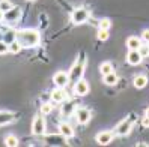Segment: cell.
Segmentation results:
<instances>
[{
  "label": "cell",
  "mask_w": 149,
  "mask_h": 147,
  "mask_svg": "<svg viewBox=\"0 0 149 147\" xmlns=\"http://www.w3.org/2000/svg\"><path fill=\"white\" fill-rule=\"evenodd\" d=\"M50 96H51V101L56 104H62L63 101H66V93H65V89H62V87L54 89Z\"/></svg>",
  "instance_id": "obj_13"
},
{
  "label": "cell",
  "mask_w": 149,
  "mask_h": 147,
  "mask_svg": "<svg viewBox=\"0 0 149 147\" xmlns=\"http://www.w3.org/2000/svg\"><path fill=\"white\" fill-rule=\"evenodd\" d=\"M139 53H140V56H142L143 59L145 57H148L149 56V44H142L139 47Z\"/></svg>",
  "instance_id": "obj_27"
},
{
  "label": "cell",
  "mask_w": 149,
  "mask_h": 147,
  "mask_svg": "<svg viewBox=\"0 0 149 147\" xmlns=\"http://www.w3.org/2000/svg\"><path fill=\"white\" fill-rule=\"evenodd\" d=\"M96 38H98L100 41H107L109 39V30L98 29V32H96Z\"/></svg>",
  "instance_id": "obj_26"
},
{
  "label": "cell",
  "mask_w": 149,
  "mask_h": 147,
  "mask_svg": "<svg viewBox=\"0 0 149 147\" xmlns=\"http://www.w3.org/2000/svg\"><path fill=\"white\" fill-rule=\"evenodd\" d=\"M63 105L60 107V113H62L63 116H71L72 113H74V108H75V104L72 102V101H63L62 102Z\"/></svg>",
  "instance_id": "obj_16"
},
{
  "label": "cell",
  "mask_w": 149,
  "mask_h": 147,
  "mask_svg": "<svg viewBox=\"0 0 149 147\" xmlns=\"http://www.w3.org/2000/svg\"><path fill=\"white\" fill-rule=\"evenodd\" d=\"M21 45H20V42L18 41H14L12 44H9V53H12V54H18L20 51H21Z\"/></svg>",
  "instance_id": "obj_22"
},
{
  "label": "cell",
  "mask_w": 149,
  "mask_h": 147,
  "mask_svg": "<svg viewBox=\"0 0 149 147\" xmlns=\"http://www.w3.org/2000/svg\"><path fill=\"white\" fill-rule=\"evenodd\" d=\"M59 134L63 138H71V137H74L75 132H74V128L68 122H62V123H59Z\"/></svg>",
  "instance_id": "obj_12"
},
{
  "label": "cell",
  "mask_w": 149,
  "mask_h": 147,
  "mask_svg": "<svg viewBox=\"0 0 149 147\" xmlns=\"http://www.w3.org/2000/svg\"><path fill=\"white\" fill-rule=\"evenodd\" d=\"M84 66H86V56H84V54H80V57L77 59V62L72 65L71 71L68 72L69 81L75 83L77 80H80L81 75H83V71H84Z\"/></svg>",
  "instance_id": "obj_2"
},
{
  "label": "cell",
  "mask_w": 149,
  "mask_h": 147,
  "mask_svg": "<svg viewBox=\"0 0 149 147\" xmlns=\"http://www.w3.org/2000/svg\"><path fill=\"white\" fill-rule=\"evenodd\" d=\"M134 122H136V114H130L125 120H122V122L118 123V126H116V129H115L116 134L120 135V137H127L131 131H133Z\"/></svg>",
  "instance_id": "obj_3"
},
{
  "label": "cell",
  "mask_w": 149,
  "mask_h": 147,
  "mask_svg": "<svg viewBox=\"0 0 149 147\" xmlns=\"http://www.w3.org/2000/svg\"><path fill=\"white\" fill-rule=\"evenodd\" d=\"M111 27V21L107 20V18H102L98 21V29H104V30H110Z\"/></svg>",
  "instance_id": "obj_23"
},
{
  "label": "cell",
  "mask_w": 149,
  "mask_h": 147,
  "mask_svg": "<svg viewBox=\"0 0 149 147\" xmlns=\"http://www.w3.org/2000/svg\"><path fill=\"white\" fill-rule=\"evenodd\" d=\"M9 53V45L5 41H0V54H6Z\"/></svg>",
  "instance_id": "obj_28"
},
{
  "label": "cell",
  "mask_w": 149,
  "mask_h": 147,
  "mask_svg": "<svg viewBox=\"0 0 149 147\" xmlns=\"http://www.w3.org/2000/svg\"><path fill=\"white\" fill-rule=\"evenodd\" d=\"M14 119H15V114L11 113V111H0V126L12 123Z\"/></svg>",
  "instance_id": "obj_14"
},
{
  "label": "cell",
  "mask_w": 149,
  "mask_h": 147,
  "mask_svg": "<svg viewBox=\"0 0 149 147\" xmlns=\"http://www.w3.org/2000/svg\"><path fill=\"white\" fill-rule=\"evenodd\" d=\"M102 77H104V84H107V86H115L118 83V80H119V77L113 71L110 74H107V75H102Z\"/></svg>",
  "instance_id": "obj_18"
},
{
  "label": "cell",
  "mask_w": 149,
  "mask_h": 147,
  "mask_svg": "<svg viewBox=\"0 0 149 147\" xmlns=\"http://www.w3.org/2000/svg\"><path fill=\"white\" fill-rule=\"evenodd\" d=\"M53 83L57 86V87L65 89L66 86H68V83H69V75H68V72H65V71L56 72V74L53 75Z\"/></svg>",
  "instance_id": "obj_8"
},
{
  "label": "cell",
  "mask_w": 149,
  "mask_h": 147,
  "mask_svg": "<svg viewBox=\"0 0 149 147\" xmlns=\"http://www.w3.org/2000/svg\"><path fill=\"white\" fill-rule=\"evenodd\" d=\"M91 119H92V113H91L89 108L80 107V108L75 110V120H77L78 125H87L91 122Z\"/></svg>",
  "instance_id": "obj_5"
},
{
  "label": "cell",
  "mask_w": 149,
  "mask_h": 147,
  "mask_svg": "<svg viewBox=\"0 0 149 147\" xmlns=\"http://www.w3.org/2000/svg\"><path fill=\"white\" fill-rule=\"evenodd\" d=\"M17 41L20 42V45L23 48H33L39 44L41 35L35 29H23L20 32H17Z\"/></svg>",
  "instance_id": "obj_1"
},
{
  "label": "cell",
  "mask_w": 149,
  "mask_h": 147,
  "mask_svg": "<svg viewBox=\"0 0 149 147\" xmlns=\"http://www.w3.org/2000/svg\"><path fill=\"white\" fill-rule=\"evenodd\" d=\"M142 44H143L142 39L137 38V36H131V38L127 39V47H128L130 50H139V47L142 45Z\"/></svg>",
  "instance_id": "obj_17"
},
{
  "label": "cell",
  "mask_w": 149,
  "mask_h": 147,
  "mask_svg": "<svg viewBox=\"0 0 149 147\" xmlns=\"http://www.w3.org/2000/svg\"><path fill=\"white\" fill-rule=\"evenodd\" d=\"M91 18V12L86 9V8H77V9L72 11L71 14V21L74 24H84L87 20Z\"/></svg>",
  "instance_id": "obj_4"
},
{
  "label": "cell",
  "mask_w": 149,
  "mask_h": 147,
  "mask_svg": "<svg viewBox=\"0 0 149 147\" xmlns=\"http://www.w3.org/2000/svg\"><path fill=\"white\" fill-rule=\"evenodd\" d=\"M142 60H143V57L140 56L139 50H130V51H128V54H127V62H128L131 66L140 65V63H142Z\"/></svg>",
  "instance_id": "obj_11"
},
{
  "label": "cell",
  "mask_w": 149,
  "mask_h": 147,
  "mask_svg": "<svg viewBox=\"0 0 149 147\" xmlns=\"http://www.w3.org/2000/svg\"><path fill=\"white\" fill-rule=\"evenodd\" d=\"M20 17H21V8H18V6H12L9 11L5 12V20L8 23H11V24L18 21Z\"/></svg>",
  "instance_id": "obj_9"
},
{
  "label": "cell",
  "mask_w": 149,
  "mask_h": 147,
  "mask_svg": "<svg viewBox=\"0 0 149 147\" xmlns=\"http://www.w3.org/2000/svg\"><path fill=\"white\" fill-rule=\"evenodd\" d=\"M3 20H5V12H3V11H0V23H2Z\"/></svg>",
  "instance_id": "obj_31"
},
{
  "label": "cell",
  "mask_w": 149,
  "mask_h": 147,
  "mask_svg": "<svg viewBox=\"0 0 149 147\" xmlns=\"http://www.w3.org/2000/svg\"><path fill=\"white\" fill-rule=\"evenodd\" d=\"M133 86L136 89H145L146 86H148V77L146 75H142V74H139L134 77V80H133Z\"/></svg>",
  "instance_id": "obj_15"
},
{
  "label": "cell",
  "mask_w": 149,
  "mask_h": 147,
  "mask_svg": "<svg viewBox=\"0 0 149 147\" xmlns=\"http://www.w3.org/2000/svg\"><path fill=\"white\" fill-rule=\"evenodd\" d=\"M113 141V132L111 131H101L96 134V143L101 146H107Z\"/></svg>",
  "instance_id": "obj_10"
},
{
  "label": "cell",
  "mask_w": 149,
  "mask_h": 147,
  "mask_svg": "<svg viewBox=\"0 0 149 147\" xmlns=\"http://www.w3.org/2000/svg\"><path fill=\"white\" fill-rule=\"evenodd\" d=\"M140 39H142L143 44H149V29L142 32V38H140Z\"/></svg>",
  "instance_id": "obj_29"
},
{
  "label": "cell",
  "mask_w": 149,
  "mask_h": 147,
  "mask_svg": "<svg viewBox=\"0 0 149 147\" xmlns=\"http://www.w3.org/2000/svg\"><path fill=\"white\" fill-rule=\"evenodd\" d=\"M32 132H33V135H44L45 134V120H44L41 116H36L33 119Z\"/></svg>",
  "instance_id": "obj_7"
},
{
  "label": "cell",
  "mask_w": 149,
  "mask_h": 147,
  "mask_svg": "<svg viewBox=\"0 0 149 147\" xmlns=\"http://www.w3.org/2000/svg\"><path fill=\"white\" fill-rule=\"evenodd\" d=\"M51 111H53V105L51 104H48V102H45V104H42V107H41V113L44 114V116H48Z\"/></svg>",
  "instance_id": "obj_25"
},
{
  "label": "cell",
  "mask_w": 149,
  "mask_h": 147,
  "mask_svg": "<svg viewBox=\"0 0 149 147\" xmlns=\"http://www.w3.org/2000/svg\"><path fill=\"white\" fill-rule=\"evenodd\" d=\"M145 116H146V117H149V107L145 110Z\"/></svg>",
  "instance_id": "obj_32"
},
{
  "label": "cell",
  "mask_w": 149,
  "mask_h": 147,
  "mask_svg": "<svg viewBox=\"0 0 149 147\" xmlns=\"http://www.w3.org/2000/svg\"><path fill=\"white\" fill-rule=\"evenodd\" d=\"M12 6L14 5H12V2H9V0H0V11L6 12V11H9Z\"/></svg>",
  "instance_id": "obj_24"
},
{
  "label": "cell",
  "mask_w": 149,
  "mask_h": 147,
  "mask_svg": "<svg viewBox=\"0 0 149 147\" xmlns=\"http://www.w3.org/2000/svg\"><path fill=\"white\" fill-rule=\"evenodd\" d=\"M142 125H143L145 128H149V117L143 116V119H142Z\"/></svg>",
  "instance_id": "obj_30"
},
{
  "label": "cell",
  "mask_w": 149,
  "mask_h": 147,
  "mask_svg": "<svg viewBox=\"0 0 149 147\" xmlns=\"http://www.w3.org/2000/svg\"><path fill=\"white\" fill-rule=\"evenodd\" d=\"M3 41L6 42L8 45L12 44L14 41H17V32H14V30H8V32H5V35H3Z\"/></svg>",
  "instance_id": "obj_19"
},
{
  "label": "cell",
  "mask_w": 149,
  "mask_h": 147,
  "mask_svg": "<svg viewBox=\"0 0 149 147\" xmlns=\"http://www.w3.org/2000/svg\"><path fill=\"white\" fill-rule=\"evenodd\" d=\"M111 71H113V66H111L110 62H104V63L100 65V72H101L102 75H107V74H110Z\"/></svg>",
  "instance_id": "obj_20"
},
{
  "label": "cell",
  "mask_w": 149,
  "mask_h": 147,
  "mask_svg": "<svg viewBox=\"0 0 149 147\" xmlns=\"http://www.w3.org/2000/svg\"><path fill=\"white\" fill-rule=\"evenodd\" d=\"M89 90H91V87H89V83L86 80L80 78L75 81V84H74V95L75 96H86L89 93Z\"/></svg>",
  "instance_id": "obj_6"
},
{
  "label": "cell",
  "mask_w": 149,
  "mask_h": 147,
  "mask_svg": "<svg viewBox=\"0 0 149 147\" xmlns=\"http://www.w3.org/2000/svg\"><path fill=\"white\" fill-rule=\"evenodd\" d=\"M5 144L8 147H17L18 146V138H17L15 135H8L5 138Z\"/></svg>",
  "instance_id": "obj_21"
}]
</instances>
